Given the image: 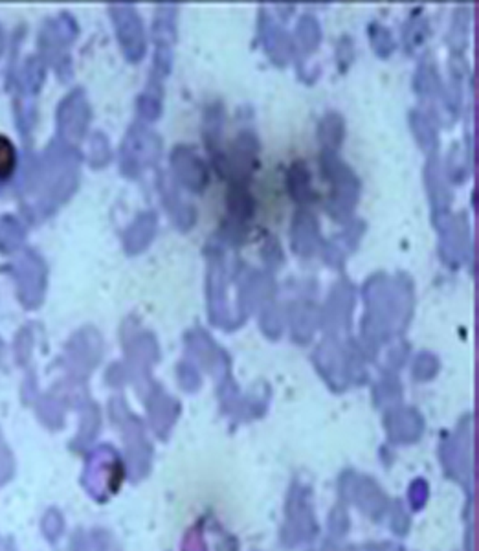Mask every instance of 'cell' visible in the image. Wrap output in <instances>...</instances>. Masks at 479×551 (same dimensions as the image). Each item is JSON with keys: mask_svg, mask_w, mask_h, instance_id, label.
<instances>
[{"mask_svg": "<svg viewBox=\"0 0 479 551\" xmlns=\"http://www.w3.org/2000/svg\"><path fill=\"white\" fill-rule=\"evenodd\" d=\"M17 162V153L15 147L6 136H0V177H8L15 168Z\"/></svg>", "mask_w": 479, "mask_h": 551, "instance_id": "obj_1", "label": "cell"}]
</instances>
